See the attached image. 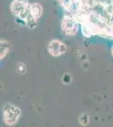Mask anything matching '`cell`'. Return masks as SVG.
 Wrapping results in <instances>:
<instances>
[{
    "label": "cell",
    "instance_id": "obj_2",
    "mask_svg": "<svg viewBox=\"0 0 113 127\" xmlns=\"http://www.w3.org/2000/svg\"><path fill=\"white\" fill-rule=\"evenodd\" d=\"M20 117V110L19 108L11 103H7L3 107V120L9 126L15 124Z\"/></svg>",
    "mask_w": 113,
    "mask_h": 127
},
{
    "label": "cell",
    "instance_id": "obj_7",
    "mask_svg": "<svg viewBox=\"0 0 113 127\" xmlns=\"http://www.w3.org/2000/svg\"><path fill=\"white\" fill-rule=\"evenodd\" d=\"M4 44L5 42H1V59H3L6 54H8V52H9V50H6V48H8V46Z\"/></svg>",
    "mask_w": 113,
    "mask_h": 127
},
{
    "label": "cell",
    "instance_id": "obj_1",
    "mask_svg": "<svg viewBox=\"0 0 113 127\" xmlns=\"http://www.w3.org/2000/svg\"><path fill=\"white\" fill-rule=\"evenodd\" d=\"M10 10L14 17L30 28L37 25V20L33 18L30 13V3L27 0H14L10 5Z\"/></svg>",
    "mask_w": 113,
    "mask_h": 127
},
{
    "label": "cell",
    "instance_id": "obj_6",
    "mask_svg": "<svg viewBox=\"0 0 113 127\" xmlns=\"http://www.w3.org/2000/svg\"><path fill=\"white\" fill-rule=\"evenodd\" d=\"M59 2L65 9L68 10H71L73 6V0H59Z\"/></svg>",
    "mask_w": 113,
    "mask_h": 127
},
{
    "label": "cell",
    "instance_id": "obj_4",
    "mask_svg": "<svg viewBox=\"0 0 113 127\" xmlns=\"http://www.w3.org/2000/svg\"><path fill=\"white\" fill-rule=\"evenodd\" d=\"M48 51L52 56L57 57L66 52V46L58 40H52L48 45Z\"/></svg>",
    "mask_w": 113,
    "mask_h": 127
},
{
    "label": "cell",
    "instance_id": "obj_5",
    "mask_svg": "<svg viewBox=\"0 0 113 127\" xmlns=\"http://www.w3.org/2000/svg\"><path fill=\"white\" fill-rule=\"evenodd\" d=\"M42 7L40 3H30V13L36 20H38L41 16L42 15Z\"/></svg>",
    "mask_w": 113,
    "mask_h": 127
},
{
    "label": "cell",
    "instance_id": "obj_3",
    "mask_svg": "<svg viewBox=\"0 0 113 127\" xmlns=\"http://www.w3.org/2000/svg\"><path fill=\"white\" fill-rule=\"evenodd\" d=\"M62 30L67 35H75L79 30L77 20L71 15H65L62 20Z\"/></svg>",
    "mask_w": 113,
    "mask_h": 127
}]
</instances>
